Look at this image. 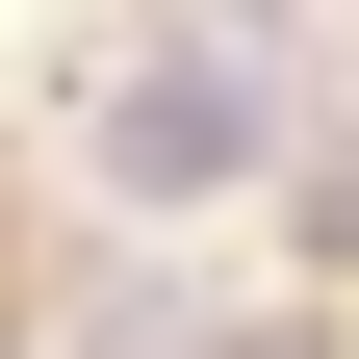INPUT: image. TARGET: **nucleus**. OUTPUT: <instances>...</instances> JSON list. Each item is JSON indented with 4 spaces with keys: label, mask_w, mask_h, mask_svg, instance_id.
<instances>
[{
    "label": "nucleus",
    "mask_w": 359,
    "mask_h": 359,
    "mask_svg": "<svg viewBox=\"0 0 359 359\" xmlns=\"http://www.w3.org/2000/svg\"><path fill=\"white\" fill-rule=\"evenodd\" d=\"M77 180H103V205H231V180H283V26H257V0L103 26V52H77Z\"/></svg>",
    "instance_id": "nucleus-1"
},
{
    "label": "nucleus",
    "mask_w": 359,
    "mask_h": 359,
    "mask_svg": "<svg viewBox=\"0 0 359 359\" xmlns=\"http://www.w3.org/2000/svg\"><path fill=\"white\" fill-rule=\"evenodd\" d=\"M231 359H283V334H231Z\"/></svg>",
    "instance_id": "nucleus-2"
}]
</instances>
